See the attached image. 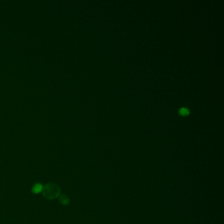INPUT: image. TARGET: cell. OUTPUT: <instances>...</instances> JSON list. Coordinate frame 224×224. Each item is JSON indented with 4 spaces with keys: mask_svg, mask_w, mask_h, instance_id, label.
<instances>
[{
    "mask_svg": "<svg viewBox=\"0 0 224 224\" xmlns=\"http://www.w3.org/2000/svg\"><path fill=\"white\" fill-rule=\"evenodd\" d=\"M43 195L47 198H55L59 195V189L54 184H49L43 188Z\"/></svg>",
    "mask_w": 224,
    "mask_h": 224,
    "instance_id": "1",
    "label": "cell"
},
{
    "mask_svg": "<svg viewBox=\"0 0 224 224\" xmlns=\"http://www.w3.org/2000/svg\"><path fill=\"white\" fill-rule=\"evenodd\" d=\"M32 191L34 193H39L43 191V187L40 184H36L33 186Z\"/></svg>",
    "mask_w": 224,
    "mask_h": 224,
    "instance_id": "2",
    "label": "cell"
},
{
    "mask_svg": "<svg viewBox=\"0 0 224 224\" xmlns=\"http://www.w3.org/2000/svg\"><path fill=\"white\" fill-rule=\"evenodd\" d=\"M59 200H60V202L61 204L64 205H67L69 203V198H68L67 196L64 195H61L60 197H59Z\"/></svg>",
    "mask_w": 224,
    "mask_h": 224,
    "instance_id": "3",
    "label": "cell"
},
{
    "mask_svg": "<svg viewBox=\"0 0 224 224\" xmlns=\"http://www.w3.org/2000/svg\"><path fill=\"white\" fill-rule=\"evenodd\" d=\"M179 113L181 115H187L189 114V110L186 108H181L179 110Z\"/></svg>",
    "mask_w": 224,
    "mask_h": 224,
    "instance_id": "4",
    "label": "cell"
}]
</instances>
